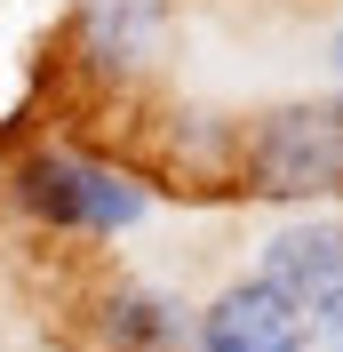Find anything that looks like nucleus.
<instances>
[{"instance_id":"obj_1","label":"nucleus","mask_w":343,"mask_h":352,"mask_svg":"<svg viewBox=\"0 0 343 352\" xmlns=\"http://www.w3.org/2000/svg\"><path fill=\"white\" fill-rule=\"evenodd\" d=\"M8 192H16V208H24L32 224L72 232V241H112V232H128V224L152 217L144 176H128L120 160L72 153V144H40V153H24L16 176H8Z\"/></svg>"},{"instance_id":"obj_2","label":"nucleus","mask_w":343,"mask_h":352,"mask_svg":"<svg viewBox=\"0 0 343 352\" xmlns=\"http://www.w3.org/2000/svg\"><path fill=\"white\" fill-rule=\"evenodd\" d=\"M239 184L263 200H335L343 192V96H296L239 129Z\"/></svg>"},{"instance_id":"obj_3","label":"nucleus","mask_w":343,"mask_h":352,"mask_svg":"<svg viewBox=\"0 0 343 352\" xmlns=\"http://www.w3.org/2000/svg\"><path fill=\"white\" fill-rule=\"evenodd\" d=\"M303 344H311V320L256 272L215 288L192 320V352H303Z\"/></svg>"},{"instance_id":"obj_4","label":"nucleus","mask_w":343,"mask_h":352,"mask_svg":"<svg viewBox=\"0 0 343 352\" xmlns=\"http://www.w3.org/2000/svg\"><path fill=\"white\" fill-rule=\"evenodd\" d=\"M256 280H272L287 305L311 320V312L343 305V217H296L263 241Z\"/></svg>"},{"instance_id":"obj_5","label":"nucleus","mask_w":343,"mask_h":352,"mask_svg":"<svg viewBox=\"0 0 343 352\" xmlns=\"http://www.w3.org/2000/svg\"><path fill=\"white\" fill-rule=\"evenodd\" d=\"M168 41V0H80V48L104 72H144Z\"/></svg>"},{"instance_id":"obj_6","label":"nucleus","mask_w":343,"mask_h":352,"mask_svg":"<svg viewBox=\"0 0 343 352\" xmlns=\"http://www.w3.org/2000/svg\"><path fill=\"white\" fill-rule=\"evenodd\" d=\"M96 344L104 352H192V329H184V312H176L168 296L120 280V288H104V305H96Z\"/></svg>"},{"instance_id":"obj_7","label":"nucleus","mask_w":343,"mask_h":352,"mask_svg":"<svg viewBox=\"0 0 343 352\" xmlns=\"http://www.w3.org/2000/svg\"><path fill=\"white\" fill-rule=\"evenodd\" d=\"M303 352H343V305L311 312V344H303Z\"/></svg>"},{"instance_id":"obj_8","label":"nucleus","mask_w":343,"mask_h":352,"mask_svg":"<svg viewBox=\"0 0 343 352\" xmlns=\"http://www.w3.org/2000/svg\"><path fill=\"white\" fill-rule=\"evenodd\" d=\"M327 65H335V80H343V32H335V41H327Z\"/></svg>"}]
</instances>
